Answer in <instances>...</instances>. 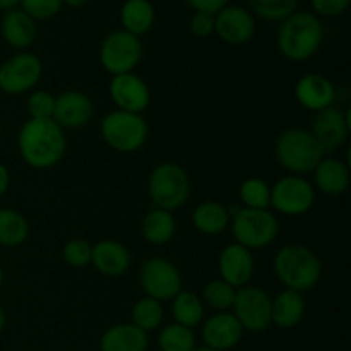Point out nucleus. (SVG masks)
Here are the masks:
<instances>
[{
    "mask_svg": "<svg viewBox=\"0 0 351 351\" xmlns=\"http://www.w3.org/2000/svg\"><path fill=\"white\" fill-rule=\"evenodd\" d=\"M139 283L144 297L154 298L158 302H171L175 295L182 290L180 269L167 257L153 256L146 259L139 271Z\"/></svg>",
    "mask_w": 351,
    "mask_h": 351,
    "instance_id": "obj_9",
    "label": "nucleus"
},
{
    "mask_svg": "<svg viewBox=\"0 0 351 351\" xmlns=\"http://www.w3.org/2000/svg\"><path fill=\"white\" fill-rule=\"evenodd\" d=\"M314 175L315 192L329 195V197H339L350 189L351 175L350 167L346 161L335 156H324L312 171Z\"/></svg>",
    "mask_w": 351,
    "mask_h": 351,
    "instance_id": "obj_20",
    "label": "nucleus"
},
{
    "mask_svg": "<svg viewBox=\"0 0 351 351\" xmlns=\"http://www.w3.org/2000/svg\"><path fill=\"white\" fill-rule=\"evenodd\" d=\"M0 136H2V123H0Z\"/></svg>",
    "mask_w": 351,
    "mask_h": 351,
    "instance_id": "obj_47",
    "label": "nucleus"
},
{
    "mask_svg": "<svg viewBox=\"0 0 351 351\" xmlns=\"http://www.w3.org/2000/svg\"><path fill=\"white\" fill-rule=\"evenodd\" d=\"M108 93L117 110H122V112L143 115V112H146L151 103L149 86L136 72L112 75Z\"/></svg>",
    "mask_w": 351,
    "mask_h": 351,
    "instance_id": "obj_15",
    "label": "nucleus"
},
{
    "mask_svg": "<svg viewBox=\"0 0 351 351\" xmlns=\"http://www.w3.org/2000/svg\"><path fill=\"white\" fill-rule=\"evenodd\" d=\"M230 228L235 243L249 250H263L276 240L280 221L269 209L228 208Z\"/></svg>",
    "mask_w": 351,
    "mask_h": 351,
    "instance_id": "obj_5",
    "label": "nucleus"
},
{
    "mask_svg": "<svg viewBox=\"0 0 351 351\" xmlns=\"http://www.w3.org/2000/svg\"><path fill=\"white\" fill-rule=\"evenodd\" d=\"M274 154L280 167L285 168L288 175L300 177L312 173L319 161L326 156L308 129L302 127H290L283 130L274 143Z\"/></svg>",
    "mask_w": 351,
    "mask_h": 351,
    "instance_id": "obj_4",
    "label": "nucleus"
},
{
    "mask_svg": "<svg viewBox=\"0 0 351 351\" xmlns=\"http://www.w3.org/2000/svg\"><path fill=\"white\" fill-rule=\"evenodd\" d=\"M230 211L218 201H204L192 211V225L199 233L208 237L221 235L230 226Z\"/></svg>",
    "mask_w": 351,
    "mask_h": 351,
    "instance_id": "obj_26",
    "label": "nucleus"
},
{
    "mask_svg": "<svg viewBox=\"0 0 351 351\" xmlns=\"http://www.w3.org/2000/svg\"><path fill=\"white\" fill-rule=\"evenodd\" d=\"M99 134L112 149L130 154L143 149L149 136V125L139 113L113 110L99 123Z\"/></svg>",
    "mask_w": 351,
    "mask_h": 351,
    "instance_id": "obj_7",
    "label": "nucleus"
},
{
    "mask_svg": "<svg viewBox=\"0 0 351 351\" xmlns=\"http://www.w3.org/2000/svg\"><path fill=\"white\" fill-rule=\"evenodd\" d=\"M273 271L287 290L305 293L321 281L322 261L304 243H287L274 256Z\"/></svg>",
    "mask_w": 351,
    "mask_h": 351,
    "instance_id": "obj_3",
    "label": "nucleus"
},
{
    "mask_svg": "<svg viewBox=\"0 0 351 351\" xmlns=\"http://www.w3.org/2000/svg\"><path fill=\"white\" fill-rule=\"evenodd\" d=\"M232 314L249 332H264L271 328V297L264 288L247 285L237 290Z\"/></svg>",
    "mask_w": 351,
    "mask_h": 351,
    "instance_id": "obj_12",
    "label": "nucleus"
},
{
    "mask_svg": "<svg viewBox=\"0 0 351 351\" xmlns=\"http://www.w3.org/2000/svg\"><path fill=\"white\" fill-rule=\"evenodd\" d=\"M237 288L230 287L223 280L208 281L202 288L201 300L204 307H209L215 312H228L232 311L233 300H235Z\"/></svg>",
    "mask_w": 351,
    "mask_h": 351,
    "instance_id": "obj_32",
    "label": "nucleus"
},
{
    "mask_svg": "<svg viewBox=\"0 0 351 351\" xmlns=\"http://www.w3.org/2000/svg\"><path fill=\"white\" fill-rule=\"evenodd\" d=\"M171 314L177 324L194 329L204 321V304L194 291L180 290L171 300Z\"/></svg>",
    "mask_w": 351,
    "mask_h": 351,
    "instance_id": "obj_28",
    "label": "nucleus"
},
{
    "mask_svg": "<svg viewBox=\"0 0 351 351\" xmlns=\"http://www.w3.org/2000/svg\"><path fill=\"white\" fill-rule=\"evenodd\" d=\"M149 336L130 322L110 326L99 338V351H146Z\"/></svg>",
    "mask_w": 351,
    "mask_h": 351,
    "instance_id": "obj_24",
    "label": "nucleus"
},
{
    "mask_svg": "<svg viewBox=\"0 0 351 351\" xmlns=\"http://www.w3.org/2000/svg\"><path fill=\"white\" fill-rule=\"evenodd\" d=\"M29 239V223L16 209H0V247L16 249Z\"/></svg>",
    "mask_w": 351,
    "mask_h": 351,
    "instance_id": "obj_29",
    "label": "nucleus"
},
{
    "mask_svg": "<svg viewBox=\"0 0 351 351\" xmlns=\"http://www.w3.org/2000/svg\"><path fill=\"white\" fill-rule=\"evenodd\" d=\"M19 3L21 0H0V10H2V12H7V10L19 7Z\"/></svg>",
    "mask_w": 351,
    "mask_h": 351,
    "instance_id": "obj_42",
    "label": "nucleus"
},
{
    "mask_svg": "<svg viewBox=\"0 0 351 351\" xmlns=\"http://www.w3.org/2000/svg\"><path fill=\"white\" fill-rule=\"evenodd\" d=\"M239 197L242 201V208L269 209L271 185L263 178H245L239 189Z\"/></svg>",
    "mask_w": 351,
    "mask_h": 351,
    "instance_id": "obj_34",
    "label": "nucleus"
},
{
    "mask_svg": "<svg viewBox=\"0 0 351 351\" xmlns=\"http://www.w3.org/2000/svg\"><path fill=\"white\" fill-rule=\"evenodd\" d=\"M0 33L9 47L24 51L36 41L38 23L23 9L16 7L3 12L0 21Z\"/></svg>",
    "mask_w": 351,
    "mask_h": 351,
    "instance_id": "obj_22",
    "label": "nucleus"
},
{
    "mask_svg": "<svg viewBox=\"0 0 351 351\" xmlns=\"http://www.w3.org/2000/svg\"><path fill=\"white\" fill-rule=\"evenodd\" d=\"M304 293L293 290H283L271 298V324L280 329H293L304 321L305 315Z\"/></svg>",
    "mask_w": 351,
    "mask_h": 351,
    "instance_id": "obj_23",
    "label": "nucleus"
},
{
    "mask_svg": "<svg viewBox=\"0 0 351 351\" xmlns=\"http://www.w3.org/2000/svg\"><path fill=\"white\" fill-rule=\"evenodd\" d=\"M129 249L119 240L105 239L93 245L91 264L99 274L106 278H120L130 267Z\"/></svg>",
    "mask_w": 351,
    "mask_h": 351,
    "instance_id": "obj_21",
    "label": "nucleus"
},
{
    "mask_svg": "<svg viewBox=\"0 0 351 351\" xmlns=\"http://www.w3.org/2000/svg\"><path fill=\"white\" fill-rule=\"evenodd\" d=\"M43 75L40 57L31 51H19L0 65V91L10 96L31 93Z\"/></svg>",
    "mask_w": 351,
    "mask_h": 351,
    "instance_id": "obj_11",
    "label": "nucleus"
},
{
    "mask_svg": "<svg viewBox=\"0 0 351 351\" xmlns=\"http://www.w3.org/2000/svg\"><path fill=\"white\" fill-rule=\"evenodd\" d=\"M122 29L141 38L149 33L156 21V10L151 0H125L120 7Z\"/></svg>",
    "mask_w": 351,
    "mask_h": 351,
    "instance_id": "obj_25",
    "label": "nucleus"
},
{
    "mask_svg": "<svg viewBox=\"0 0 351 351\" xmlns=\"http://www.w3.org/2000/svg\"><path fill=\"white\" fill-rule=\"evenodd\" d=\"M98 57L110 75L129 74L143 58V41L127 31L115 29L103 38Z\"/></svg>",
    "mask_w": 351,
    "mask_h": 351,
    "instance_id": "obj_8",
    "label": "nucleus"
},
{
    "mask_svg": "<svg viewBox=\"0 0 351 351\" xmlns=\"http://www.w3.org/2000/svg\"><path fill=\"white\" fill-rule=\"evenodd\" d=\"M295 98L302 108L315 113L329 108L336 101V86L329 77L322 74L302 75L295 84Z\"/></svg>",
    "mask_w": 351,
    "mask_h": 351,
    "instance_id": "obj_19",
    "label": "nucleus"
},
{
    "mask_svg": "<svg viewBox=\"0 0 351 351\" xmlns=\"http://www.w3.org/2000/svg\"><path fill=\"white\" fill-rule=\"evenodd\" d=\"M256 31V16L247 7L228 3L218 14H215V34H218L223 43L242 47L252 41Z\"/></svg>",
    "mask_w": 351,
    "mask_h": 351,
    "instance_id": "obj_14",
    "label": "nucleus"
},
{
    "mask_svg": "<svg viewBox=\"0 0 351 351\" xmlns=\"http://www.w3.org/2000/svg\"><path fill=\"white\" fill-rule=\"evenodd\" d=\"M351 0H311L312 10L317 17H338L348 10Z\"/></svg>",
    "mask_w": 351,
    "mask_h": 351,
    "instance_id": "obj_38",
    "label": "nucleus"
},
{
    "mask_svg": "<svg viewBox=\"0 0 351 351\" xmlns=\"http://www.w3.org/2000/svg\"><path fill=\"white\" fill-rule=\"evenodd\" d=\"M91 2V0H62V3L67 7H72V9H79V7H84L88 5V3Z\"/></svg>",
    "mask_w": 351,
    "mask_h": 351,
    "instance_id": "obj_43",
    "label": "nucleus"
},
{
    "mask_svg": "<svg viewBox=\"0 0 351 351\" xmlns=\"http://www.w3.org/2000/svg\"><path fill=\"white\" fill-rule=\"evenodd\" d=\"M249 7L247 9L256 17L271 23H281L297 12L300 0H247Z\"/></svg>",
    "mask_w": 351,
    "mask_h": 351,
    "instance_id": "obj_31",
    "label": "nucleus"
},
{
    "mask_svg": "<svg viewBox=\"0 0 351 351\" xmlns=\"http://www.w3.org/2000/svg\"><path fill=\"white\" fill-rule=\"evenodd\" d=\"M62 7H64L62 0H21L19 3V9H23L36 23L53 19Z\"/></svg>",
    "mask_w": 351,
    "mask_h": 351,
    "instance_id": "obj_37",
    "label": "nucleus"
},
{
    "mask_svg": "<svg viewBox=\"0 0 351 351\" xmlns=\"http://www.w3.org/2000/svg\"><path fill=\"white\" fill-rule=\"evenodd\" d=\"M10 185V171L3 163H0V197L7 194Z\"/></svg>",
    "mask_w": 351,
    "mask_h": 351,
    "instance_id": "obj_41",
    "label": "nucleus"
},
{
    "mask_svg": "<svg viewBox=\"0 0 351 351\" xmlns=\"http://www.w3.org/2000/svg\"><path fill=\"white\" fill-rule=\"evenodd\" d=\"M93 245L84 239H72L62 249V259L67 266L82 269L91 264Z\"/></svg>",
    "mask_w": 351,
    "mask_h": 351,
    "instance_id": "obj_35",
    "label": "nucleus"
},
{
    "mask_svg": "<svg viewBox=\"0 0 351 351\" xmlns=\"http://www.w3.org/2000/svg\"><path fill=\"white\" fill-rule=\"evenodd\" d=\"M189 29L195 38H209L215 34V16L208 12H194L189 21Z\"/></svg>",
    "mask_w": 351,
    "mask_h": 351,
    "instance_id": "obj_39",
    "label": "nucleus"
},
{
    "mask_svg": "<svg viewBox=\"0 0 351 351\" xmlns=\"http://www.w3.org/2000/svg\"><path fill=\"white\" fill-rule=\"evenodd\" d=\"M158 346L161 351H192L195 348L194 329L171 322L160 331Z\"/></svg>",
    "mask_w": 351,
    "mask_h": 351,
    "instance_id": "obj_33",
    "label": "nucleus"
},
{
    "mask_svg": "<svg viewBox=\"0 0 351 351\" xmlns=\"http://www.w3.org/2000/svg\"><path fill=\"white\" fill-rule=\"evenodd\" d=\"M27 113L29 119L47 120L53 117L55 110V96L45 89H33L27 98Z\"/></svg>",
    "mask_w": 351,
    "mask_h": 351,
    "instance_id": "obj_36",
    "label": "nucleus"
},
{
    "mask_svg": "<svg viewBox=\"0 0 351 351\" xmlns=\"http://www.w3.org/2000/svg\"><path fill=\"white\" fill-rule=\"evenodd\" d=\"M192 351H216V350H211V348H208V346H201V348H197V346H195L194 350Z\"/></svg>",
    "mask_w": 351,
    "mask_h": 351,
    "instance_id": "obj_45",
    "label": "nucleus"
},
{
    "mask_svg": "<svg viewBox=\"0 0 351 351\" xmlns=\"http://www.w3.org/2000/svg\"><path fill=\"white\" fill-rule=\"evenodd\" d=\"M219 280L228 283L233 288H242L250 285L254 273H256V261H254L252 250L239 245V243H228L219 252L218 257Z\"/></svg>",
    "mask_w": 351,
    "mask_h": 351,
    "instance_id": "obj_16",
    "label": "nucleus"
},
{
    "mask_svg": "<svg viewBox=\"0 0 351 351\" xmlns=\"http://www.w3.org/2000/svg\"><path fill=\"white\" fill-rule=\"evenodd\" d=\"M315 204V189L300 175H287L271 185L269 208L283 216H302Z\"/></svg>",
    "mask_w": 351,
    "mask_h": 351,
    "instance_id": "obj_10",
    "label": "nucleus"
},
{
    "mask_svg": "<svg viewBox=\"0 0 351 351\" xmlns=\"http://www.w3.org/2000/svg\"><path fill=\"white\" fill-rule=\"evenodd\" d=\"M350 130V112H343L335 105L315 112L308 127V132L314 136L324 154H331L339 149L348 141Z\"/></svg>",
    "mask_w": 351,
    "mask_h": 351,
    "instance_id": "obj_13",
    "label": "nucleus"
},
{
    "mask_svg": "<svg viewBox=\"0 0 351 351\" xmlns=\"http://www.w3.org/2000/svg\"><path fill=\"white\" fill-rule=\"evenodd\" d=\"M95 115V105L86 93L69 89L55 96V110L51 119L62 129H81L91 122Z\"/></svg>",
    "mask_w": 351,
    "mask_h": 351,
    "instance_id": "obj_17",
    "label": "nucleus"
},
{
    "mask_svg": "<svg viewBox=\"0 0 351 351\" xmlns=\"http://www.w3.org/2000/svg\"><path fill=\"white\" fill-rule=\"evenodd\" d=\"M324 41L321 17L308 10H297L280 23L276 47L285 58L305 62L314 57Z\"/></svg>",
    "mask_w": 351,
    "mask_h": 351,
    "instance_id": "obj_2",
    "label": "nucleus"
},
{
    "mask_svg": "<svg viewBox=\"0 0 351 351\" xmlns=\"http://www.w3.org/2000/svg\"><path fill=\"white\" fill-rule=\"evenodd\" d=\"M185 2L194 12H208L215 16L223 7L228 5L230 0H185Z\"/></svg>",
    "mask_w": 351,
    "mask_h": 351,
    "instance_id": "obj_40",
    "label": "nucleus"
},
{
    "mask_svg": "<svg viewBox=\"0 0 351 351\" xmlns=\"http://www.w3.org/2000/svg\"><path fill=\"white\" fill-rule=\"evenodd\" d=\"M2 285H3V269L0 267V288H2Z\"/></svg>",
    "mask_w": 351,
    "mask_h": 351,
    "instance_id": "obj_46",
    "label": "nucleus"
},
{
    "mask_svg": "<svg viewBox=\"0 0 351 351\" xmlns=\"http://www.w3.org/2000/svg\"><path fill=\"white\" fill-rule=\"evenodd\" d=\"M17 149L29 168L50 170L65 156V130L53 119H27L17 134Z\"/></svg>",
    "mask_w": 351,
    "mask_h": 351,
    "instance_id": "obj_1",
    "label": "nucleus"
},
{
    "mask_svg": "<svg viewBox=\"0 0 351 351\" xmlns=\"http://www.w3.org/2000/svg\"><path fill=\"white\" fill-rule=\"evenodd\" d=\"M163 304L149 297L139 298V300L132 305V311H130V324L139 328L141 331H144L146 335L156 331L161 326V322H163Z\"/></svg>",
    "mask_w": 351,
    "mask_h": 351,
    "instance_id": "obj_30",
    "label": "nucleus"
},
{
    "mask_svg": "<svg viewBox=\"0 0 351 351\" xmlns=\"http://www.w3.org/2000/svg\"><path fill=\"white\" fill-rule=\"evenodd\" d=\"M177 232V219L167 209L153 208L144 215L141 221V235L151 245H165Z\"/></svg>",
    "mask_w": 351,
    "mask_h": 351,
    "instance_id": "obj_27",
    "label": "nucleus"
},
{
    "mask_svg": "<svg viewBox=\"0 0 351 351\" xmlns=\"http://www.w3.org/2000/svg\"><path fill=\"white\" fill-rule=\"evenodd\" d=\"M201 332L204 346L216 351H230L242 341L245 331L232 311H228L215 312L211 317L202 321Z\"/></svg>",
    "mask_w": 351,
    "mask_h": 351,
    "instance_id": "obj_18",
    "label": "nucleus"
},
{
    "mask_svg": "<svg viewBox=\"0 0 351 351\" xmlns=\"http://www.w3.org/2000/svg\"><path fill=\"white\" fill-rule=\"evenodd\" d=\"M147 194L153 208L175 213L191 197V178L184 167L173 161H163L151 170Z\"/></svg>",
    "mask_w": 351,
    "mask_h": 351,
    "instance_id": "obj_6",
    "label": "nucleus"
},
{
    "mask_svg": "<svg viewBox=\"0 0 351 351\" xmlns=\"http://www.w3.org/2000/svg\"><path fill=\"white\" fill-rule=\"evenodd\" d=\"M5 324H7V315H5V311H3V307L0 305V335H2Z\"/></svg>",
    "mask_w": 351,
    "mask_h": 351,
    "instance_id": "obj_44",
    "label": "nucleus"
}]
</instances>
